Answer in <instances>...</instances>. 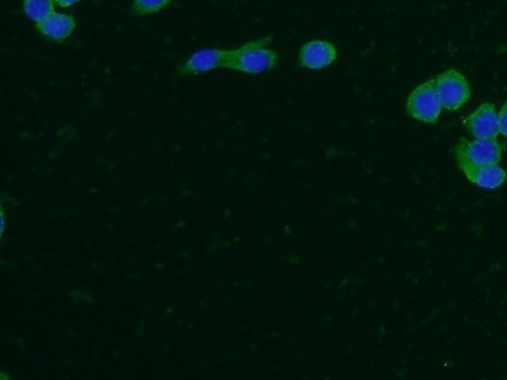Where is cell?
I'll return each instance as SVG.
<instances>
[{
	"mask_svg": "<svg viewBox=\"0 0 507 380\" xmlns=\"http://www.w3.org/2000/svg\"><path fill=\"white\" fill-rule=\"evenodd\" d=\"M273 37L253 40L240 48L231 50L227 69L245 74H258L270 70L280 63L277 50L268 49Z\"/></svg>",
	"mask_w": 507,
	"mask_h": 380,
	"instance_id": "6da1fadb",
	"label": "cell"
},
{
	"mask_svg": "<svg viewBox=\"0 0 507 380\" xmlns=\"http://www.w3.org/2000/svg\"><path fill=\"white\" fill-rule=\"evenodd\" d=\"M504 146L496 140L468 141L462 139L453 154L459 167L466 166L497 165L501 162Z\"/></svg>",
	"mask_w": 507,
	"mask_h": 380,
	"instance_id": "7a4b0ae2",
	"label": "cell"
},
{
	"mask_svg": "<svg viewBox=\"0 0 507 380\" xmlns=\"http://www.w3.org/2000/svg\"><path fill=\"white\" fill-rule=\"evenodd\" d=\"M442 108L436 90L435 79L422 83L414 89L407 105L410 116L414 120L430 124L437 122Z\"/></svg>",
	"mask_w": 507,
	"mask_h": 380,
	"instance_id": "3957f363",
	"label": "cell"
},
{
	"mask_svg": "<svg viewBox=\"0 0 507 380\" xmlns=\"http://www.w3.org/2000/svg\"><path fill=\"white\" fill-rule=\"evenodd\" d=\"M435 83L439 99L446 111H457L470 98L469 84L457 71L450 70L438 75Z\"/></svg>",
	"mask_w": 507,
	"mask_h": 380,
	"instance_id": "277c9868",
	"label": "cell"
},
{
	"mask_svg": "<svg viewBox=\"0 0 507 380\" xmlns=\"http://www.w3.org/2000/svg\"><path fill=\"white\" fill-rule=\"evenodd\" d=\"M231 50L206 49L199 50L191 56L179 70L182 77L197 75L224 67L227 69L230 62Z\"/></svg>",
	"mask_w": 507,
	"mask_h": 380,
	"instance_id": "5b68a950",
	"label": "cell"
},
{
	"mask_svg": "<svg viewBox=\"0 0 507 380\" xmlns=\"http://www.w3.org/2000/svg\"><path fill=\"white\" fill-rule=\"evenodd\" d=\"M337 58V49L332 42L310 41L301 47L298 65L304 69L319 71L332 66Z\"/></svg>",
	"mask_w": 507,
	"mask_h": 380,
	"instance_id": "8992f818",
	"label": "cell"
},
{
	"mask_svg": "<svg viewBox=\"0 0 507 380\" xmlns=\"http://www.w3.org/2000/svg\"><path fill=\"white\" fill-rule=\"evenodd\" d=\"M464 126L472 136L480 140H496L498 133V115L494 105L486 104L466 118Z\"/></svg>",
	"mask_w": 507,
	"mask_h": 380,
	"instance_id": "52a82bcc",
	"label": "cell"
},
{
	"mask_svg": "<svg viewBox=\"0 0 507 380\" xmlns=\"http://www.w3.org/2000/svg\"><path fill=\"white\" fill-rule=\"evenodd\" d=\"M460 170L467 176V179L479 188L495 190L501 188L507 179V174L503 168L497 165L488 166H466Z\"/></svg>",
	"mask_w": 507,
	"mask_h": 380,
	"instance_id": "ba28073f",
	"label": "cell"
},
{
	"mask_svg": "<svg viewBox=\"0 0 507 380\" xmlns=\"http://www.w3.org/2000/svg\"><path fill=\"white\" fill-rule=\"evenodd\" d=\"M77 27L72 15L53 12L43 21L36 24V29L42 35L56 41L63 42L69 38Z\"/></svg>",
	"mask_w": 507,
	"mask_h": 380,
	"instance_id": "9c48e42d",
	"label": "cell"
},
{
	"mask_svg": "<svg viewBox=\"0 0 507 380\" xmlns=\"http://www.w3.org/2000/svg\"><path fill=\"white\" fill-rule=\"evenodd\" d=\"M55 0H23V12L38 23L55 12Z\"/></svg>",
	"mask_w": 507,
	"mask_h": 380,
	"instance_id": "30bf717a",
	"label": "cell"
},
{
	"mask_svg": "<svg viewBox=\"0 0 507 380\" xmlns=\"http://www.w3.org/2000/svg\"><path fill=\"white\" fill-rule=\"evenodd\" d=\"M174 0H133L132 12L138 16H147L163 11Z\"/></svg>",
	"mask_w": 507,
	"mask_h": 380,
	"instance_id": "8fae6325",
	"label": "cell"
},
{
	"mask_svg": "<svg viewBox=\"0 0 507 380\" xmlns=\"http://www.w3.org/2000/svg\"><path fill=\"white\" fill-rule=\"evenodd\" d=\"M498 131L507 137V100L498 114Z\"/></svg>",
	"mask_w": 507,
	"mask_h": 380,
	"instance_id": "7c38bea8",
	"label": "cell"
},
{
	"mask_svg": "<svg viewBox=\"0 0 507 380\" xmlns=\"http://www.w3.org/2000/svg\"><path fill=\"white\" fill-rule=\"evenodd\" d=\"M81 0H55L56 5L62 8H66L78 4Z\"/></svg>",
	"mask_w": 507,
	"mask_h": 380,
	"instance_id": "4fadbf2b",
	"label": "cell"
}]
</instances>
